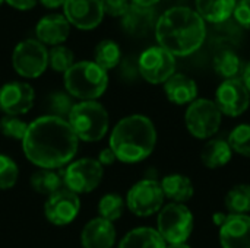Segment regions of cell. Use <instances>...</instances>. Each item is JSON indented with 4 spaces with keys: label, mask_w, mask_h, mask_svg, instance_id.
I'll list each match as a JSON object with an SVG mask.
<instances>
[{
    "label": "cell",
    "mask_w": 250,
    "mask_h": 248,
    "mask_svg": "<svg viewBox=\"0 0 250 248\" xmlns=\"http://www.w3.org/2000/svg\"><path fill=\"white\" fill-rule=\"evenodd\" d=\"M79 139L64 118L44 115L29 123L22 148L26 158L42 170H56L78 152Z\"/></svg>",
    "instance_id": "obj_1"
},
{
    "label": "cell",
    "mask_w": 250,
    "mask_h": 248,
    "mask_svg": "<svg viewBox=\"0 0 250 248\" xmlns=\"http://www.w3.org/2000/svg\"><path fill=\"white\" fill-rule=\"evenodd\" d=\"M154 31L158 45L174 57H188L196 53L207 37L205 20L196 10L186 6L166 10L158 18Z\"/></svg>",
    "instance_id": "obj_2"
},
{
    "label": "cell",
    "mask_w": 250,
    "mask_h": 248,
    "mask_svg": "<svg viewBox=\"0 0 250 248\" xmlns=\"http://www.w3.org/2000/svg\"><path fill=\"white\" fill-rule=\"evenodd\" d=\"M157 130L151 118L133 114L122 118L110 134V149L116 158L126 164L146 159L155 149Z\"/></svg>",
    "instance_id": "obj_3"
},
{
    "label": "cell",
    "mask_w": 250,
    "mask_h": 248,
    "mask_svg": "<svg viewBox=\"0 0 250 248\" xmlns=\"http://www.w3.org/2000/svg\"><path fill=\"white\" fill-rule=\"evenodd\" d=\"M108 86V75L95 61L75 63L64 73L66 92L82 101H95Z\"/></svg>",
    "instance_id": "obj_4"
},
{
    "label": "cell",
    "mask_w": 250,
    "mask_h": 248,
    "mask_svg": "<svg viewBox=\"0 0 250 248\" xmlns=\"http://www.w3.org/2000/svg\"><path fill=\"white\" fill-rule=\"evenodd\" d=\"M67 121L76 137L83 142H98L108 132V113L97 101H81L72 108Z\"/></svg>",
    "instance_id": "obj_5"
},
{
    "label": "cell",
    "mask_w": 250,
    "mask_h": 248,
    "mask_svg": "<svg viewBox=\"0 0 250 248\" xmlns=\"http://www.w3.org/2000/svg\"><path fill=\"white\" fill-rule=\"evenodd\" d=\"M193 213L186 205L168 203L158 212L157 231L167 246L183 244L189 240L193 231Z\"/></svg>",
    "instance_id": "obj_6"
},
{
    "label": "cell",
    "mask_w": 250,
    "mask_h": 248,
    "mask_svg": "<svg viewBox=\"0 0 250 248\" xmlns=\"http://www.w3.org/2000/svg\"><path fill=\"white\" fill-rule=\"evenodd\" d=\"M188 132L196 139H211L221 127L223 114L217 104L207 98H198L188 105L185 113Z\"/></svg>",
    "instance_id": "obj_7"
},
{
    "label": "cell",
    "mask_w": 250,
    "mask_h": 248,
    "mask_svg": "<svg viewBox=\"0 0 250 248\" xmlns=\"http://www.w3.org/2000/svg\"><path fill=\"white\" fill-rule=\"evenodd\" d=\"M12 64L18 75L35 79L41 76L48 66V51L38 39H23L13 50Z\"/></svg>",
    "instance_id": "obj_8"
},
{
    "label": "cell",
    "mask_w": 250,
    "mask_h": 248,
    "mask_svg": "<svg viewBox=\"0 0 250 248\" xmlns=\"http://www.w3.org/2000/svg\"><path fill=\"white\" fill-rule=\"evenodd\" d=\"M164 193L157 180L146 178L132 186L126 196V206L129 210L141 218L158 213L164 206Z\"/></svg>",
    "instance_id": "obj_9"
},
{
    "label": "cell",
    "mask_w": 250,
    "mask_h": 248,
    "mask_svg": "<svg viewBox=\"0 0 250 248\" xmlns=\"http://www.w3.org/2000/svg\"><path fill=\"white\" fill-rule=\"evenodd\" d=\"M138 72L149 83H164L176 73V57L160 45H152L141 53Z\"/></svg>",
    "instance_id": "obj_10"
},
{
    "label": "cell",
    "mask_w": 250,
    "mask_h": 248,
    "mask_svg": "<svg viewBox=\"0 0 250 248\" xmlns=\"http://www.w3.org/2000/svg\"><path fill=\"white\" fill-rule=\"evenodd\" d=\"M104 168L97 159L83 158L72 162L63 175L66 189L76 194L94 191L103 180Z\"/></svg>",
    "instance_id": "obj_11"
},
{
    "label": "cell",
    "mask_w": 250,
    "mask_h": 248,
    "mask_svg": "<svg viewBox=\"0 0 250 248\" xmlns=\"http://www.w3.org/2000/svg\"><path fill=\"white\" fill-rule=\"evenodd\" d=\"M214 102L223 115L239 117L249 108L250 94L242 79H227L217 88Z\"/></svg>",
    "instance_id": "obj_12"
},
{
    "label": "cell",
    "mask_w": 250,
    "mask_h": 248,
    "mask_svg": "<svg viewBox=\"0 0 250 248\" xmlns=\"http://www.w3.org/2000/svg\"><path fill=\"white\" fill-rule=\"evenodd\" d=\"M81 209L79 196L69 189H60L48 196L44 205L45 218L56 227H64L75 221Z\"/></svg>",
    "instance_id": "obj_13"
},
{
    "label": "cell",
    "mask_w": 250,
    "mask_h": 248,
    "mask_svg": "<svg viewBox=\"0 0 250 248\" xmlns=\"http://www.w3.org/2000/svg\"><path fill=\"white\" fill-rule=\"evenodd\" d=\"M35 92L29 83L13 80L7 82L0 88V110L6 115H22L26 114L34 105Z\"/></svg>",
    "instance_id": "obj_14"
},
{
    "label": "cell",
    "mask_w": 250,
    "mask_h": 248,
    "mask_svg": "<svg viewBox=\"0 0 250 248\" xmlns=\"http://www.w3.org/2000/svg\"><path fill=\"white\" fill-rule=\"evenodd\" d=\"M63 15L70 25L88 31L101 23L104 10L100 0H66Z\"/></svg>",
    "instance_id": "obj_15"
},
{
    "label": "cell",
    "mask_w": 250,
    "mask_h": 248,
    "mask_svg": "<svg viewBox=\"0 0 250 248\" xmlns=\"http://www.w3.org/2000/svg\"><path fill=\"white\" fill-rule=\"evenodd\" d=\"M223 248H250V215H229L220 225Z\"/></svg>",
    "instance_id": "obj_16"
},
{
    "label": "cell",
    "mask_w": 250,
    "mask_h": 248,
    "mask_svg": "<svg viewBox=\"0 0 250 248\" xmlns=\"http://www.w3.org/2000/svg\"><path fill=\"white\" fill-rule=\"evenodd\" d=\"M70 34V23L62 13H50L42 16L37 26V39L44 45H62Z\"/></svg>",
    "instance_id": "obj_17"
},
{
    "label": "cell",
    "mask_w": 250,
    "mask_h": 248,
    "mask_svg": "<svg viewBox=\"0 0 250 248\" xmlns=\"http://www.w3.org/2000/svg\"><path fill=\"white\" fill-rule=\"evenodd\" d=\"M81 243L83 248H113L116 243V228L103 218L91 219L81 232Z\"/></svg>",
    "instance_id": "obj_18"
},
{
    "label": "cell",
    "mask_w": 250,
    "mask_h": 248,
    "mask_svg": "<svg viewBox=\"0 0 250 248\" xmlns=\"http://www.w3.org/2000/svg\"><path fill=\"white\" fill-rule=\"evenodd\" d=\"M164 92L170 102L176 105H189L198 99L196 82L183 73H174L164 82Z\"/></svg>",
    "instance_id": "obj_19"
},
{
    "label": "cell",
    "mask_w": 250,
    "mask_h": 248,
    "mask_svg": "<svg viewBox=\"0 0 250 248\" xmlns=\"http://www.w3.org/2000/svg\"><path fill=\"white\" fill-rule=\"evenodd\" d=\"M158 18L152 7H142L136 4H130L129 10L122 16L123 29L135 37L146 35L152 28L155 29Z\"/></svg>",
    "instance_id": "obj_20"
},
{
    "label": "cell",
    "mask_w": 250,
    "mask_h": 248,
    "mask_svg": "<svg viewBox=\"0 0 250 248\" xmlns=\"http://www.w3.org/2000/svg\"><path fill=\"white\" fill-rule=\"evenodd\" d=\"M161 189L166 199H170L171 203L186 205L195 193L193 184L189 177L183 174H168L161 181Z\"/></svg>",
    "instance_id": "obj_21"
},
{
    "label": "cell",
    "mask_w": 250,
    "mask_h": 248,
    "mask_svg": "<svg viewBox=\"0 0 250 248\" xmlns=\"http://www.w3.org/2000/svg\"><path fill=\"white\" fill-rule=\"evenodd\" d=\"M233 153L227 140L209 139L201 151V161L207 168L217 170L226 167L231 161Z\"/></svg>",
    "instance_id": "obj_22"
},
{
    "label": "cell",
    "mask_w": 250,
    "mask_h": 248,
    "mask_svg": "<svg viewBox=\"0 0 250 248\" xmlns=\"http://www.w3.org/2000/svg\"><path fill=\"white\" fill-rule=\"evenodd\" d=\"M237 0H195L198 15L211 23L226 22L234 12Z\"/></svg>",
    "instance_id": "obj_23"
},
{
    "label": "cell",
    "mask_w": 250,
    "mask_h": 248,
    "mask_svg": "<svg viewBox=\"0 0 250 248\" xmlns=\"http://www.w3.org/2000/svg\"><path fill=\"white\" fill-rule=\"evenodd\" d=\"M119 248H167V244L157 229L141 227L127 232Z\"/></svg>",
    "instance_id": "obj_24"
},
{
    "label": "cell",
    "mask_w": 250,
    "mask_h": 248,
    "mask_svg": "<svg viewBox=\"0 0 250 248\" xmlns=\"http://www.w3.org/2000/svg\"><path fill=\"white\" fill-rule=\"evenodd\" d=\"M212 66H214L215 73L218 76L224 77V80H227V79H240L239 76H242L243 69H245V66L242 63V58L234 51H230V50L218 53L214 57Z\"/></svg>",
    "instance_id": "obj_25"
},
{
    "label": "cell",
    "mask_w": 250,
    "mask_h": 248,
    "mask_svg": "<svg viewBox=\"0 0 250 248\" xmlns=\"http://www.w3.org/2000/svg\"><path fill=\"white\" fill-rule=\"evenodd\" d=\"M94 61L107 70H111L114 67H117L122 61V50L119 47V44L113 39H103L101 42H98V45L95 47L94 51Z\"/></svg>",
    "instance_id": "obj_26"
},
{
    "label": "cell",
    "mask_w": 250,
    "mask_h": 248,
    "mask_svg": "<svg viewBox=\"0 0 250 248\" xmlns=\"http://www.w3.org/2000/svg\"><path fill=\"white\" fill-rule=\"evenodd\" d=\"M229 215H249L250 184H237L226 196L224 200Z\"/></svg>",
    "instance_id": "obj_27"
},
{
    "label": "cell",
    "mask_w": 250,
    "mask_h": 248,
    "mask_svg": "<svg viewBox=\"0 0 250 248\" xmlns=\"http://www.w3.org/2000/svg\"><path fill=\"white\" fill-rule=\"evenodd\" d=\"M31 187L40 194L51 196L62 189V178L57 172H54V170L40 168V171L34 172L31 177Z\"/></svg>",
    "instance_id": "obj_28"
},
{
    "label": "cell",
    "mask_w": 250,
    "mask_h": 248,
    "mask_svg": "<svg viewBox=\"0 0 250 248\" xmlns=\"http://www.w3.org/2000/svg\"><path fill=\"white\" fill-rule=\"evenodd\" d=\"M125 206H126V200H123L122 196H119L116 193H108V194L103 196V199L98 203L100 218L113 224L114 221L122 218V215L125 212Z\"/></svg>",
    "instance_id": "obj_29"
},
{
    "label": "cell",
    "mask_w": 250,
    "mask_h": 248,
    "mask_svg": "<svg viewBox=\"0 0 250 248\" xmlns=\"http://www.w3.org/2000/svg\"><path fill=\"white\" fill-rule=\"evenodd\" d=\"M227 142L234 153H239L245 158H250V123L236 126L231 130Z\"/></svg>",
    "instance_id": "obj_30"
},
{
    "label": "cell",
    "mask_w": 250,
    "mask_h": 248,
    "mask_svg": "<svg viewBox=\"0 0 250 248\" xmlns=\"http://www.w3.org/2000/svg\"><path fill=\"white\" fill-rule=\"evenodd\" d=\"M48 64L54 72L66 73L75 64V56L72 50L64 45H54L48 51Z\"/></svg>",
    "instance_id": "obj_31"
},
{
    "label": "cell",
    "mask_w": 250,
    "mask_h": 248,
    "mask_svg": "<svg viewBox=\"0 0 250 248\" xmlns=\"http://www.w3.org/2000/svg\"><path fill=\"white\" fill-rule=\"evenodd\" d=\"M48 107L54 117L59 118L69 117L72 108L75 107L73 96H70L67 92H54L48 96Z\"/></svg>",
    "instance_id": "obj_32"
},
{
    "label": "cell",
    "mask_w": 250,
    "mask_h": 248,
    "mask_svg": "<svg viewBox=\"0 0 250 248\" xmlns=\"http://www.w3.org/2000/svg\"><path fill=\"white\" fill-rule=\"evenodd\" d=\"M19 177V170L16 162L0 153V190H7L12 189Z\"/></svg>",
    "instance_id": "obj_33"
},
{
    "label": "cell",
    "mask_w": 250,
    "mask_h": 248,
    "mask_svg": "<svg viewBox=\"0 0 250 248\" xmlns=\"http://www.w3.org/2000/svg\"><path fill=\"white\" fill-rule=\"evenodd\" d=\"M28 126L29 124H26L23 120H21L16 115H4L0 120V132L4 136L16 139V140H23Z\"/></svg>",
    "instance_id": "obj_34"
},
{
    "label": "cell",
    "mask_w": 250,
    "mask_h": 248,
    "mask_svg": "<svg viewBox=\"0 0 250 248\" xmlns=\"http://www.w3.org/2000/svg\"><path fill=\"white\" fill-rule=\"evenodd\" d=\"M101 1V6H103V10L104 13L110 15V16H123L129 7H130V0H100Z\"/></svg>",
    "instance_id": "obj_35"
},
{
    "label": "cell",
    "mask_w": 250,
    "mask_h": 248,
    "mask_svg": "<svg viewBox=\"0 0 250 248\" xmlns=\"http://www.w3.org/2000/svg\"><path fill=\"white\" fill-rule=\"evenodd\" d=\"M233 16L236 18L237 23L250 29V0H239L236 3Z\"/></svg>",
    "instance_id": "obj_36"
},
{
    "label": "cell",
    "mask_w": 250,
    "mask_h": 248,
    "mask_svg": "<svg viewBox=\"0 0 250 248\" xmlns=\"http://www.w3.org/2000/svg\"><path fill=\"white\" fill-rule=\"evenodd\" d=\"M97 161H98V162L103 165V168H104V167L113 165V164L117 161V158H116L114 152H113L110 148H107V149H103V151L100 152V156H98Z\"/></svg>",
    "instance_id": "obj_37"
},
{
    "label": "cell",
    "mask_w": 250,
    "mask_h": 248,
    "mask_svg": "<svg viewBox=\"0 0 250 248\" xmlns=\"http://www.w3.org/2000/svg\"><path fill=\"white\" fill-rule=\"evenodd\" d=\"M4 1L18 10H29L37 4L38 0H4Z\"/></svg>",
    "instance_id": "obj_38"
},
{
    "label": "cell",
    "mask_w": 250,
    "mask_h": 248,
    "mask_svg": "<svg viewBox=\"0 0 250 248\" xmlns=\"http://www.w3.org/2000/svg\"><path fill=\"white\" fill-rule=\"evenodd\" d=\"M240 79H242L243 85L246 86L248 92L250 94V63H248V64L245 66V69H243V73H242Z\"/></svg>",
    "instance_id": "obj_39"
},
{
    "label": "cell",
    "mask_w": 250,
    "mask_h": 248,
    "mask_svg": "<svg viewBox=\"0 0 250 248\" xmlns=\"http://www.w3.org/2000/svg\"><path fill=\"white\" fill-rule=\"evenodd\" d=\"M42 3V6H45L47 9H56L64 4L66 0H40Z\"/></svg>",
    "instance_id": "obj_40"
},
{
    "label": "cell",
    "mask_w": 250,
    "mask_h": 248,
    "mask_svg": "<svg viewBox=\"0 0 250 248\" xmlns=\"http://www.w3.org/2000/svg\"><path fill=\"white\" fill-rule=\"evenodd\" d=\"M160 0H130L132 4H136V6H142V7H152L158 3Z\"/></svg>",
    "instance_id": "obj_41"
},
{
    "label": "cell",
    "mask_w": 250,
    "mask_h": 248,
    "mask_svg": "<svg viewBox=\"0 0 250 248\" xmlns=\"http://www.w3.org/2000/svg\"><path fill=\"white\" fill-rule=\"evenodd\" d=\"M167 248H192L190 246H188V243H183V244H170L167 246Z\"/></svg>",
    "instance_id": "obj_42"
},
{
    "label": "cell",
    "mask_w": 250,
    "mask_h": 248,
    "mask_svg": "<svg viewBox=\"0 0 250 248\" xmlns=\"http://www.w3.org/2000/svg\"><path fill=\"white\" fill-rule=\"evenodd\" d=\"M3 1H4V0H0V4H1V3H3Z\"/></svg>",
    "instance_id": "obj_43"
}]
</instances>
